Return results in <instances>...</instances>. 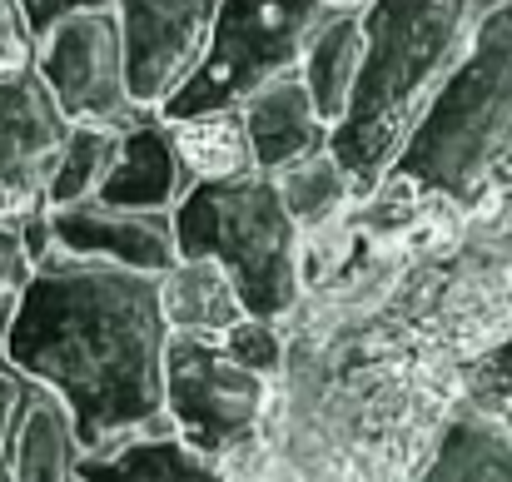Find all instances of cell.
<instances>
[{"mask_svg": "<svg viewBox=\"0 0 512 482\" xmlns=\"http://www.w3.org/2000/svg\"><path fill=\"white\" fill-rule=\"evenodd\" d=\"M165 343L155 274L50 249L15 299L0 363L70 408L80 453H110L170 428Z\"/></svg>", "mask_w": 512, "mask_h": 482, "instance_id": "1", "label": "cell"}, {"mask_svg": "<svg viewBox=\"0 0 512 482\" xmlns=\"http://www.w3.org/2000/svg\"><path fill=\"white\" fill-rule=\"evenodd\" d=\"M483 0H363V60L348 110L329 135V155L343 164L353 199H368L423 110L463 60Z\"/></svg>", "mask_w": 512, "mask_h": 482, "instance_id": "2", "label": "cell"}, {"mask_svg": "<svg viewBox=\"0 0 512 482\" xmlns=\"http://www.w3.org/2000/svg\"><path fill=\"white\" fill-rule=\"evenodd\" d=\"M512 145V0H483L473 40L383 179L473 204Z\"/></svg>", "mask_w": 512, "mask_h": 482, "instance_id": "3", "label": "cell"}, {"mask_svg": "<svg viewBox=\"0 0 512 482\" xmlns=\"http://www.w3.org/2000/svg\"><path fill=\"white\" fill-rule=\"evenodd\" d=\"M179 259H214L249 319L284 323L304 299V229L289 219L274 174L204 179L174 204Z\"/></svg>", "mask_w": 512, "mask_h": 482, "instance_id": "4", "label": "cell"}, {"mask_svg": "<svg viewBox=\"0 0 512 482\" xmlns=\"http://www.w3.org/2000/svg\"><path fill=\"white\" fill-rule=\"evenodd\" d=\"M329 15H339V5L329 0H219L194 75L160 105V115L194 120L214 110H239L269 80L299 70L309 40Z\"/></svg>", "mask_w": 512, "mask_h": 482, "instance_id": "5", "label": "cell"}, {"mask_svg": "<svg viewBox=\"0 0 512 482\" xmlns=\"http://www.w3.org/2000/svg\"><path fill=\"white\" fill-rule=\"evenodd\" d=\"M269 408H274V383L239 368L219 348V338L170 333V343H165V418H170L174 438H184L194 453L224 463L244 482L264 448Z\"/></svg>", "mask_w": 512, "mask_h": 482, "instance_id": "6", "label": "cell"}, {"mask_svg": "<svg viewBox=\"0 0 512 482\" xmlns=\"http://www.w3.org/2000/svg\"><path fill=\"white\" fill-rule=\"evenodd\" d=\"M30 65L65 115V125H110L125 130L140 105L125 85V50H120V20L110 10H80L50 25L30 45Z\"/></svg>", "mask_w": 512, "mask_h": 482, "instance_id": "7", "label": "cell"}, {"mask_svg": "<svg viewBox=\"0 0 512 482\" xmlns=\"http://www.w3.org/2000/svg\"><path fill=\"white\" fill-rule=\"evenodd\" d=\"M219 0H115L125 85L140 110H160L194 75Z\"/></svg>", "mask_w": 512, "mask_h": 482, "instance_id": "8", "label": "cell"}, {"mask_svg": "<svg viewBox=\"0 0 512 482\" xmlns=\"http://www.w3.org/2000/svg\"><path fill=\"white\" fill-rule=\"evenodd\" d=\"M65 135L70 125L45 95L35 65L0 70V219H30L45 209Z\"/></svg>", "mask_w": 512, "mask_h": 482, "instance_id": "9", "label": "cell"}, {"mask_svg": "<svg viewBox=\"0 0 512 482\" xmlns=\"http://www.w3.org/2000/svg\"><path fill=\"white\" fill-rule=\"evenodd\" d=\"M45 219H50V244L60 254L105 259V264L155 274V279L165 269H174V259H179L170 214L115 209V204L85 199V204H70V209H45Z\"/></svg>", "mask_w": 512, "mask_h": 482, "instance_id": "10", "label": "cell"}, {"mask_svg": "<svg viewBox=\"0 0 512 482\" xmlns=\"http://www.w3.org/2000/svg\"><path fill=\"white\" fill-rule=\"evenodd\" d=\"M189 169L174 150V130L160 110H140L120 130L115 164L100 184V204L115 209H150V214H174V204L189 194Z\"/></svg>", "mask_w": 512, "mask_h": 482, "instance_id": "11", "label": "cell"}, {"mask_svg": "<svg viewBox=\"0 0 512 482\" xmlns=\"http://www.w3.org/2000/svg\"><path fill=\"white\" fill-rule=\"evenodd\" d=\"M239 115H244V135H249V150H254V169L259 174H279L289 164L329 150V135H334L329 120L314 110L299 70L269 80L264 90H254L239 105Z\"/></svg>", "mask_w": 512, "mask_h": 482, "instance_id": "12", "label": "cell"}, {"mask_svg": "<svg viewBox=\"0 0 512 482\" xmlns=\"http://www.w3.org/2000/svg\"><path fill=\"white\" fill-rule=\"evenodd\" d=\"M80 438L70 423V408L25 378L15 433H10V463L5 482H80Z\"/></svg>", "mask_w": 512, "mask_h": 482, "instance_id": "13", "label": "cell"}, {"mask_svg": "<svg viewBox=\"0 0 512 482\" xmlns=\"http://www.w3.org/2000/svg\"><path fill=\"white\" fill-rule=\"evenodd\" d=\"M85 482H239L224 463L194 453L184 438L165 433H140L110 453H85L80 458Z\"/></svg>", "mask_w": 512, "mask_h": 482, "instance_id": "14", "label": "cell"}, {"mask_svg": "<svg viewBox=\"0 0 512 482\" xmlns=\"http://www.w3.org/2000/svg\"><path fill=\"white\" fill-rule=\"evenodd\" d=\"M160 314L170 333L194 338H224L244 314L234 279L214 259H174V269L160 274Z\"/></svg>", "mask_w": 512, "mask_h": 482, "instance_id": "15", "label": "cell"}, {"mask_svg": "<svg viewBox=\"0 0 512 482\" xmlns=\"http://www.w3.org/2000/svg\"><path fill=\"white\" fill-rule=\"evenodd\" d=\"M413 482H512V428L463 403Z\"/></svg>", "mask_w": 512, "mask_h": 482, "instance_id": "16", "label": "cell"}, {"mask_svg": "<svg viewBox=\"0 0 512 482\" xmlns=\"http://www.w3.org/2000/svg\"><path fill=\"white\" fill-rule=\"evenodd\" d=\"M358 60H363V25L358 10H339L319 25V35L309 40L304 60H299V80L314 100V110L329 120V130L343 120L353 80H358Z\"/></svg>", "mask_w": 512, "mask_h": 482, "instance_id": "17", "label": "cell"}, {"mask_svg": "<svg viewBox=\"0 0 512 482\" xmlns=\"http://www.w3.org/2000/svg\"><path fill=\"white\" fill-rule=\"evenodd\" d=\"M170 130H174V150H179V160H184L194 184L254 174V150H249V135H244V115L239 110L170 120Z\"/></svg>", "mask_w": 512, "mask_h": 482, "instance_id": "18", "label": "cell"}, {"mask_svg": "<svg viewBox=\"0 0 512 482\" xmlns=\"http://www.w3.org/2000/svg\"><path fill=\"white\" fill-rule=\"evenodd\" d=\"M274 184H279V199H284L289 219H294L304 234H319V229L339 224L343 214L358 204V199H353V184H348V174H343V164L334 160L329 150H319V155H309V160L279 169Z\"/></svg>", "mask_w": 512, "mask_h": 482, "instance_id": "19", "label": "cell"}, {"mask_svg": "<svg viewBox=\"0 0 512 482\" xmlns=\"http://www.w3.org/2000/svg\"><path fill=\"white\" fill-rule=\"evenodd\" d=\"M120 150V130L110 125H70L65 135V150L55 160L50 174V189H45V209H70V204H85L100 194L110 164Z\"/></svg>", "mask_w": 512, "mask_h": 482, "instance_id": "20", "label": "cell"}, {"mask_svg": "<svg viewBox=\"0 0 512 482\" xmlns=\"http://www.w3.org/2000/svg\"><path fill=\"white\" fill-rule=\"evenodd\" d=\"M463 403L512 428V333L493 353H483L478 363H468V373H463Z\"/></svg>", "mask_w": 512, "mask_h": 482, "instance_id": "21", "label": "cell"}, {"mask_svg": "<svg viewBox=\"0 0 512 482\" xmlns=\"http://www.w3.org/2000/svg\"><path fill=\"white\" fill-rule=\"evenodd\" d=\"M219 348L239 368H249V373H259L269 383H279V373H284V323L274 319H239L219 338Z\"/></svg>", "mask_w": 512, "mask_h": 482, "instance_id": "22", "label": "cell"}, {"mask_svg": "<svg viewBox=\"0 0 512 482\" xmlns=\"http://www.w3.org/2000/svg\"><path fill=\"white\" fill-rule=\"evenodd\" d=\"M25 279H30V254H25L20 219H0V343H5V323L15 314Z\"/></svg>", "mask_w": 512, "mask_h": 482, "instance_id": "23", "label": "cell"}, {"mask_svg": "<svg viewBox=\"0 0 512 482\" xmlns=\"http://www.w3.org/2000/svg\"><path fill=\"white\" fill-rule=\"evenodd\" d=\"M115 0H15V15H20V25H25V35H30V45L50 30V25H60L65 15H80V10H110Z\"/></svg>", "mask_w": 512, "mask_h": 482, "instance_id": "24", "label": "cell"}, {"mask_svg": "<svg viewBox=\"0 0 512 482\" xmlns=\"http://www.w3.org/2000/svg\"><path fill=\"white\" fill-rule=\"evenodd\" d=\"M20 393H25V378L0 363V482H5V463H10V433H15V413H20Z\"/></svg>", "mask_w": 512, "mask_h": 482, "instance_id": "25", "label": "cell"}, {"mask_svg": "<svg viewBox=\"0 0 512 482\" xmlns=\"http://www.w3.org/2000/svg\"><path fill=\"white\" fill-rule=\"evenodd\" d=\"M25 60H30V35L15 15V0H0V70L25 65Z\"/></svg>", "mask_w": 512, "mask_h": 482, "instance_id": "26", "label": "cell"}, {"mask_svg": "<svg viewBox=\"0 0 512 482\" xmlns=\"http://www.w3.org/2000/svg\"><path fill=\"white\" fill-rule=\"evenodd\" d=\"M493 179H503V184H512V145H508V155H503V164H498V174Z\"/></svg>", "mask_w": 512, "mask_h": 482, "instance_id": "27", "label": "cell"}, {"mask_svg": "<svg viewBox=\"0 0 512 482\" xmlns=\"http://www.w3.org/2000/svg\"><path fill=\"white\" fill-rule=\"evenodd\" d=\"M329 5H339V10H358L363 0H329Z\"/></svg>", "mask_w": 512, "mask_h": 482, "instance_id": "28", "label": "cell"}]
</instances>
